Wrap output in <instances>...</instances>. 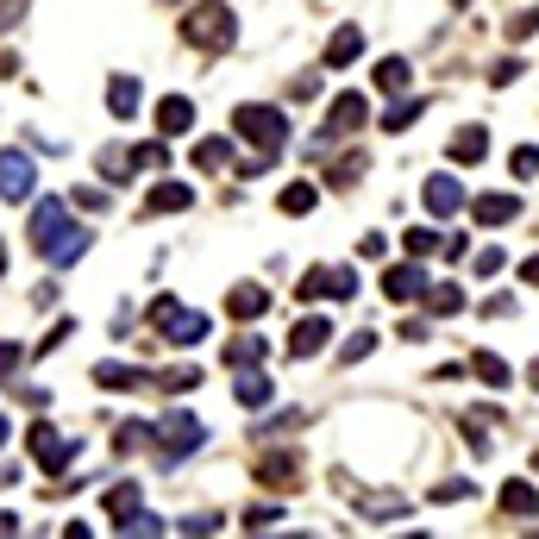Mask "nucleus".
Instances as JSON below:
<instances>
[{
	"label": "nucleus",
	"instance_id": "1",
	"mask_svg": "<svg viewBox=\"0 0 539 539\" xmlns=\"http://www.w3.org/2000/svg\"><path fill=\"white\" fill-rule=\"evenodd\" d=\"M88 245H95V232L76 226V214H69L63 195H38V201H32V251H38L51 270H69Z\"/></svg>",
	"mask_w": 539,
	"mask_h": 539
},
{
	"label": "nucleus",
	"instance_id": "2",
	"mask_svg": "<svg viewBox=\"0 0 539 539\" xmlns=\"http://www.w3.org/2000/svg\"><path fill=\"white\" fill-rule=\"evenodd\" d=\"M232 38H239V19L226 0H195L182 13V44H195V51H232Z\"/></svg>",
	"mask_w": 539,
	"mask_h": 539
},
{
	"label": "nucleus",
	"instance_id": "3",
	"mask_svg": "<svg viewBox=\"0 0 539 539\" xmlns=\"http://www.w3.org/2000/svg\"><path fill=\"white\" fill-rule=\"evenodd\" d=\"M232 132H239L245 145H257V151H283V145H289V113H283V107L251 101V107L232 113Z\"/></svg>",
	"mask_w": 539,
	"mask_h": 539
},
{
	"label": "nucleus",
	"instance_id": "4",
	"mask_svg": "<svg viewBox=\"0 0 539 539\" xmlns=\"http://www.w3.org/2000/svg\"><path fill=\"white\" fill-rule=\"evenodd\" d=\"M151 439H157L163 464H182L189 452H201V445H207V427H201L195 414H163L157 427H151Z\"/></svg>",
	"mask_w": 539,
	"mask_h": 539
},
{
	"label": "nucleus",
	"instance_id": "5",
	"mask_svg": "<svg viewBox=\"0 0 539 539\" xmlns=\"http://www.w3.org/2000/svg\"><path fill=\"white\" fill-rule=\"evenodd\" d=\"M32 458H38V471H51V477H63L69 471V458H76L82 452V439H63L57 427H51V420H32Z\"/></svg>",
	"mask_w": 539,
	"mask_h": 539
},
{
	"label": "nucleus",
	"instance_id": "6",
	"mask_svg": "<svg viewBox=\"0 0 539 539\" xmlns=\"http://www.w3.org/2000/svg\"><path fill=\"white\" fill-rule=\"evenodd\" d=\"M38 189V163L26 151H0V201H32Z\"/></svg>",
	"mask_w": 539,
	"mask_h": 539
},
{
	"label": "nucleus",
	"instance_id": "7",
	"mask_svg": "<svg viewBox=\"0 0 539 539\" xmlns=\"http://www.w3.org/2000/svg\"><path fill=\"white\" fill-rule=\"evenodd\" d=\"M189 207H195V189L170 176V182H157V189L138 201V220H170V214H189Z\"/></svg>",
	"mask_w": 539,
	"mask_h": 539
},
{
	"label": "nucleus",
	"instance_id": "8",
	"mask_svg": "<svg viewBox=\"0 0 539 539\" xmlns=\"http://www.w3.org/2000/svg\"><path fill=\"white\" fill-rule=\"evenodd\" d=\"M270 395H276V383H270L264 364H239L232 370V402L239 408H270Z\"/></svg>",
	"mask_w": 539,
	"mask_h": 539
},
{
	"label": "nucleus",
	"instance_id": "9",
	"mask_svg": "<svg viewBox=\"0 0 539 539\" xmlns=\"http://www.w3.org/2000/svg\"><path fill=\"white\" fill-rule=\"evenodd\" d=\"M364 120H370V101L364 95H339L333 107H326V132L320 138H351V132H364Z\"/></svg>",
	"mask_w": 539,
	"mask_h": 539
},
{
	"label": "nucleus",
	"instance_id": "10",
	"mask_svg": "<svg viewBox=\"0 0 539 539\" xmlns=\"http://www.w3.org/2000/svg\"><path fill=\"white\" fill-rule=\"evenodd\" d=\"M226 314L239 320V326L264 320V314H270V289H264V283H232V289H226Z\"/></svg>",
	"mask_w": 539,
	"mask_h": 539
},
{
	"label": "nucleus",
	"instance_id": "11",
	"mask_svg": "<svg viewBox=\"0 0 539 539\" xmlns=\"http://www.w3.org/2000/svg\"><path fill=\"white\" fill-rule=\"evenodd\" d=\"M420 201H427V214L433 220H445V214H458V207H464V189H458V176H427V182H420Z\"/></svg>",
	"mask_w": 539,
	"mask_h": 539
},
{
	"label": "nucleus",
	"instance_id": "12",
	"mask_svg": "<svg viewBox=\"0 0 539 539\" xmlns=\"http://www.w3.org/2000/svg\"><path fill=\"white\" fill-rule=\"evenodd\" d=\"M333 345V320L326 314H308V320H295V333H289V358H314V351Z\"/></svg>",
	"mask_w": 539,
	"mask_h": 539
},
{
	"label": "nucleus",
	"instance_id": "13",
	"mask_svg": "<svg viewBox=\"0 0 539 539\" xmlns=\"http://www.w3.org/2000/svg\"><path fill=\"white\" fill-rule=\"evenodd\" d=\"M383 295H389V301H420V295H427V264L414 257V264L383 270Z\"/></svg>",
	"mask_w": 539,
	"mask_h": 539
},
{
	"label": "nucleus",
	"instance_id": "14",
	"mask_svg": "<svg viewBox=\"0 0 539 539\" xmlns=\"http://www.w3.org/2000/svg\"><path fill=\"white\" fill-rule=\"evenodd\" d=\"M138 107H145L138 76H107V113H113V120H138Z\"/></svg>",
	"mask_w": 539,
	"mask_h": 539
},
{
	"label": "nucleus",
	"instance_id": "15",
	"mask_svg": "<svg viewBox=\"0 0 539 539\" xmlns=\"http://www.w3.org/2000/svg\"><path fill=\"white\" fill-rule=\"evenodd\" d=\"M257 483H264V489H295V483H301V458H295V452H264Z\"/></svg>",
	"mask_w": 539,
	"mask_h": 539
},
{
	"label": "nucleus",
	"instance_id": "16",
	"mask_svg": "<svg viewBox=\"0 0 539 539\" xmlns=\"http://www.w3.org/2000/svg\"><path fill=\"white\" fill-rule=\"evenodd\" d=\"M195 126V101L189 95H163L157 101V138H176V132H189Z\"/></svg>",
	"mask_w": 539,
	"mask_h": 539
},
{
	"label": "nucleus",
	"instance_id": "17",
	"mask_svg": "<svg viewBox=\"0 0 539 539\" xmlns=\"http://www.w3.org/2000/svg\"><path fill=\"white\" fill-rule=\"evenodd\" d=\"M496 508L514 514V521H527V514H539V489H533L527 477H508V483H502V496H496Z\"/></svg>",
	"mask_w": 539,
	"mask_h": 539
},
{
	"label": "nucleus",
	"instance_id": "18",
	"mask_svg": "<svg viewBox=\"0 0 539 539\" xmlns=\"http://www.w3.org/2000/svg\"><path fill=\"white\" fill-rule=\"evenodd\" d=\"M445 157L452 163H483L489 157V126H458L452 145H445Z\"/></svg>",
	"mask_w": 539,
	"mask_h": 539
},
{
	"label": "nucleus",
	"instance_id": "19",
	"mask_svg": "<svg viewBox=\"0 0 539 539\" xmlns=\"http://www.w3.org/2000/svg\"><path fill=\"white\" fill-rule=\"evenodd\" d=\"M207 326H214L207 314H195V308H176L170 320H163V333H170V345H201V339H207Z\"/></svg>",
	"mask_w": 539,
	"mask_h": 539
},
{
	"label": "nucleus",
	"instance_id": "20",
	"mask_svg": "<svg viewBox=\"0 0 539 539\" xmlns=\"http://www.w3.org/2000/svg\"><path fill=\"white\" fill-rule=\"evenodd\" d=\"M364 57V32L358 26H339L333 38H326V69H345V63H358Z\"/></svg>",
	"mask_w": 539,
	"mask_h": 539
},
{
	"label": "nucleus",
	"instance_id": "21",
	"mask_svg": "<svg viewBox=\"0 0 539 539\" xmlns=\"http://www.w3.org/2000/svg\"><path fill=\"white\" fill-rule=\"evenodd\" d=\"M514 214H521V201H514V195H477L471 201V220L477 226H508Z\"/></svg>",
	"mask_w": 539,
	"mask_h": 539
},
{
	"label": "nucleus",
	"instance_id": "22",
	"mask_svg": "<svg viewBox=\"0 0 539 539\" xmlns=\"http://www.w3.org/2000/svg\"><path fill=\"white\" fill-rule=\"evenodd\" d=\"M314 201H320V189H314V182H289V189H283V201H276V214L301 220V214H314Z\"/></svg>",
	"mask_w": 539,
	"mask_h": 539
},
{
	"label": "nucleus",
	"instance_id": "23",
	"mask_svg": "<svg viewBox=\"0 0 539 539\" xmlns=\"http://www.w3.org/2000/svg\"><path fill=\"white\" fill-rule=\"evenodd\" d=\"M408 82H414V69L402 57H383L377 63V88H383V95H408Z\"/></svg>",
	"mask_w": 539,
	"mask_h": 539
},
{
	"label": "nucleus",
	"instance_id": "24",
	"mask_svg": "<svg viewBox=\"0 0 539 539\" xmlns=\"http://www.w3.org/2000/svg\"><path fill=\"white\" fill-rule=\"evenodd\" d=\"M270 358V345L257 339V333H245V339H226V364L239 370V364H264Z\"/></svg>",
	"mask_w": 539,
	"mask_h": 539
},
{
	"label": "nucleus",
	"instance_id": "25",
	"mask_svg": "<svg viewBox=\"0 0 539 539\" xmlns=\"http://www.w3.org/2000/svg\"><path fill=\"white\" fill-rule=\"evenodd\" d=\"M420 113H427V101H414V95H402L395 107H383V132H408Z\"/></svg>",
	"mask_w": 539,
	"mask_h": 539
},
{
	"label": "nucleus",
	"instance_id": "26",
	"mask_svg": "<svg viewBox=\"0 0 539 539\" xmlns=\"http://www.w3.org/2000/svg\"><path fill=\"white\" fill-rule=\"evenodd\" d=\"M427 308L445 320V314H464V289L458 283H427Z\"/></svg>",
	"mask_w": 539,
	"mask_h": 539
},
{
	"label": "nucleus",
	"instance_id": "27",
	"mask_svg": "<svg viewBox=\"0 0 539 539\" xmlns=\"http://www.w3.org/2000/svg\"><path fill=\"white\" fill-rule=\"evenodd\" d=\"M195 163H201V170H226V163H239V157H232V138H201Z\"/></svg>",
	"mask_w": 539,
	"mask_h": 539
},
{
	"label": "nucleus",
	"instance_id": "28",
	"mask_svg": "<svg viewBox=\"0 0 539 539\" xmlns=\"http://www.w3.org/2000/svg\"><path fill=\"white\" fill-rule=\"evenodd\" d=\"M471 377L489 383V389H508V364L496 358V351H477V358H471Z\"/></svg>",
	"mask_w": 539,
	"mask_h": 539
},
{
	"label": "nucleus",
	"instance_id": "29",
	"mask_svg": "<svg viewBox=\"0 0 539 539\" xmlns=\"http://www.w3.org/2000/svg\"><path fill=\"white\" fill-rule=\"evenodd\" d=\"M95 383L101 389H138V383H145V370H132V364H95Z\"/></svg>",
	"mask_w": 539,
	"mask_h": 539
},
{
	"label": "nucleus",
	"instance_id": "30",
	"mask_svg": "<svg viewBox=\"0 0 539 539\" xmlns=\"http://www.w3.org/2000/svg\"><path fill=\"white\" fill-rule=\"evenodd\" d=\"M138 445H151V427H138V420H120V427H113V452L132 458Z\"/></svg>",
	"mask_w": 539,
	"mask_h": 539
},
{
	"label": "nucleus",
	"instance_id": "31",
	"mask_svg": "<svg viewBox=\"0 0 539 539\" xmlns=\"http://www.w3.org/2000/svg\"><path fill=\"white\" fill-rule=\"evenodd\" d=\"M126 157H132V170H163V163H170V145H163V138H145V145L126 151Z\"/></svg>",
	"mask_w": 539,
	"mask_h": 539
},
{
	"label": "nucleus",
	"instance_id": "32",
	"mask_svg": "<svg viewBox=\"0 0 539 539\" xmlns=\"http://www.w3.org/2000/svg\"><path fill=\"white\" fill-rule=\"evenodd\" d=\"M364 163H370L364 151H345V157H339V170H326V182H333V189H351V182L364 176Z\"/></svg>",
	"mask_w": 539,
	"mask_h": 539
},
{
	"label": "nucleus",
	"instance_id": "33",
	"mask_svg": "<svg viewBox=\"0 0 539 539\" xmlns=\"http://www.w3.org/2000/svg\"><path fill=\"white\" fill-rule=\"evenodd\" d=\"M132 508H138V483H113L107 489V514H113V521H126Z\"/></svg>",
	"mask_w": 539,
	"mask_h": 539
},
{
	"label": "nucleus",
	"instance_id": "34",
	"mask_svg": "<svg viewBox=\"0 0 539 539\" xmlns=\"http://www.w3.org/2000/svg\"><path fill=\"white\" fill-rule=\"evenodd\" d=\"M508 170H514V182H533V176H539V145H514Z\"/></svg>",
	"mask_w": 539,
	"mask_h": 539
},
{
	"label": "nucleus",
	"instance_id": "35",
	"mask_svg": "<svg viewBox=\"0 0 539 539\" xmlns=\"http://www.w3.org/2000/svg\"><path fill=\"white\" fill-rule=\"evenodd\" d=\"M402 245H408V257H433V251H439L445 239H439L433 226H408V239H402Z\"/></svg>",
	"mask_w": 539,
	"mask_h": 539
},
{
	"label": "nucleus",
	"instance_id": "36",
	"mask_svg": "<svg viewBox=\"0 0 539 539\" xmlns=\"http://www.w3.org/2000/svg\"><path fill=\"white\" fill-rule=\"evenodd\" d=\"M370 351H377V333H351V339L339 345V364H364Z\"/></svg>",
	"mask_w": 539,
	"mask_h": 539
},
{
	"label": "nucleus",
	"instance_id": "37",
	"mask_svg": "<svg viewBox=\"0 0 539 539\" xmlns=\"http://www.w3.org/2000/svg\"><path fill=\"white\" fill-rule=\"evenodd\" d=\"M276 521H283V508H276V502H257V508L245 514V533H270Z\"/></svg>",
	"mask_w": 539,
	"mask_h": 539
},
{
	"label": "nucleus",
	"instance_id": "38",
	"mask_svg": "<svg viewBox=\"0 0 539 539\" xmlns=\"http://www.w3.org/2000/svg\"><path fill=\"white\" fill-rule=\"evenodd\" d=\"M471 270H477V276H483V283H489V276H502V270H508V257H502L496 245H483V251L471 257Z\"/></svg>",
	"mask_w": 539,
	"mask_h": 539
},
{
	"label": "nucleus",
	"instance_id": "39",
	"mask_svg": "<svg viewBox=\"0 0 539 539\" xmlns=\"http://www.w3.org/2000/svg\"><path fill=\"white\" fill-rule=\"evenodd\" d=\"M132 176V157L126 151H101V182H126Z\"/></svg>",
	"mask_w": 539,
	"mask_h": 539
},
{
	"label": "nucleus",
	"instance_id": "40",
	"mask_svg": "<svg viewBox=\"0 0 539 539\" xmlns=\"http://www.w3.org/2000/svg\"><path fill=\"white\" fill-rule=\"evenodd\" d=\"M402 514H408V508L395 502V496H383V502H364V521H377V527H383V521H402Z\"/></svg>",
	"mask_w": 539,
	"mask_h": 539
},
{
	"label": "nucleus",
	"instance_id": "41",
	"mask_svg": "<svg viewBox=\"0 0 539 539\" xmlns=\"http://www.w3.org/2000/svg\"><path fill=\"white\" fill-rule=\"evenodd\" d=\"M326 295H333V301H351V295H358V276H351V270L339 264L333 276H326Z\"/></svg>",
	"mask_w": 539,
	"mask_h": 539
},
{
	"label": "nucleus",
	"instance_id": "42",
	"mask_svg": "<svg viewBox=\"0 0 539 539\" xmlns=\"http://www.w3.org/2000/svg\"><path fill=\"white\" fill-rule=\"evenodd\" d=\"M26 13H32V0H0V38H7V32H13Z\"/></svg>",
	"mask_w": 539,
	"mask_h": 539
},
{
	"label": "nucleus",
	"instance_id": "43",
	"mask_svg": "<svg viewBox=\"0 0 539 539\" xmlns=\"http://www.w3.org/2000/svg\"><path fill=\"white\" fill-rule=\"evenodd\" d=\"M69 207H88V214H95V207H107V189H95V182H76V195H69Z\"/></svg>",
	"mask_w": 539,
	"mask_h": 539
},
{
	"label": "nucleus",
	"instance_id": "44",
	"mask_svg": "<svg viewBox=\"0 0 539 539\" xmlns=\"http://www.w3.org/2000/svg\"><path fill=\"white\" fill-rule=\"evenodd\" d=\"M19 364H26V351L7 339V345H0V383H13V377H19Z\"/></svg>",
	"mask_w": 539,
	"mask_h": 539
},
{
	"label": "nucleus",
	"instance_id": "45",
	"mask_svg": "<svg viewBox=\"0 0 539 539\" xmlns=\"http://www.w3.org/2000/svg\"><path fill=\"white\" fill-rule=\"evenodd\" d=\"M326 276H333V270H320V264H314L308 276H301V289H295V295H301V301H320V295H326Z\"/></svg>",
	"mask_w": 539,
	"mask_h": 539
},
{
	"label": "nucleus",
	"instance_id": "46",
	"mask_svg": "<svg viewBox=\"0 0 539 539\" xmlns=\"http://www.w3.org/2000/svg\"><path fill=\"white\" fill-rule=\"evenodd\" d=\"M464 439H471V452H489V445H496V439H489V427H483L477 414H464Z\"/></svg>",
	"mask_w": 539,
	"mask_h": 539
},
{
	"label": "nucleus",
	"instance_id": "47",
	"mask_svg": "<svg viewBox=\"0 0 539 539\" xmlns=\"http://www.w3.org/2000/svg\"><path fill=\"white\" fill-rule=\"evenodd\" d=\"M226 521L220 514H189V521H176V533H220Z\"/></svg>",
	"mask_w": 539,
	"mask_h": 539
},
{
	"label": "nucleus",
	"instance_id": "48",
	"mask_svg": "<svg viewBox=\"0 0 539 539\" xmlns=\"http://www.w3.org/2000/svg\"><path fill=\"white\" fill-rule=\"evenodd\" d=\"M464 496H471V483H464V477H445V483L433 489V502H464Z\"/></svg>",
	"mask_w": 539,
	"mask_h": 539
},
{
	"label": "nucleus",
	"instance_id": "49",
	"mask_svg": "<svg viewBox=\"0 0 539 539\" xmlns=\"http://www.w3.org/2000/svg\"><path fill=\"white\" fill-rule=\"evenodd\" d=\"M489 82H496V88H508V82H521V57H502L496 69H489Z\"/></svg>",
	"mask_w": 539,
	"mask_h": 539
},
{
	"label": "nucleus",
	"instance_id": "50",
	"mask_svg": "<svg viewBox=\"0 0 539 539\" xmlns=\"http://www.w3.org/2000/svg\"><path fill=\"white\" fill-rule=\"evenodd\" d=\"M533 32H539V7H533V13H514V19H508V38H533Z\"/></svg>",
	"mask_w": 539,
	"mask_h": 539
},
{
	"label": "nucleus",
	"instance_id": "51",
	"mask_svg": "<svg viewBox=\"0 0 539 539\" xmlns=\"http://www.w3.org/2000/svg\"><path fill=\"white\" fill-rule=\"evenodd\" d=\"M483 314H489V320H508V314H514V301H508V295H489V301H483Z\"/></svg>",
	"mask_w": 539,
	"mask_h": 539
},
{
	"label": "nucleus",
	"instance_id": "52",
	"mask_svg": "<svg viewBox=\"0 0 539 539\" xmlns=\"http://www.w3.org/2000/svg\"><path fill=\"white\" fill-rule=\"evenodd\" d=\"M176 308H182V301H176V295H157V301H151V320H157V326H163V320H170V314H176Z\"/></svg>",
	"mask_w": 539,
	"mask_h": 539
},
{
	"label": "nucleus",
	"instance_id": "53",
	"mask_svg": "<svg viewBox=\"0 0 539 539\" xmlns=\"http://www.w3.org/2000/svg\"><path fill=\"white\" fill-rule=\"evenodd\" d=\"M358 251H364V257H383V251H389V239H383V232H364Z\"/></svg>",
	"mask_w": 539,
	"mask_h": 539
},
{
	"label": "nucleus",
	"instance_id": "54",
	"mask_svg": "<svg viewBox=\"0 0 539 539\" xmlns=\"http://www.w3.org/2000/svg\"><path fill=\"white\" fill-rule=\"evenodd\" d=\"M163 383H170V389H195V383H201V370H170Z\"/></svg>",
	"mask_w": 539,
	"mask_h": 539
},
{
	"label": "nucleus",
	"instance_id": "55",
	"mask_svg": "<svg viewBox=\"0 0 539 539\" xmlns=\"http://www.w3.org/2000/svg\"><path fill=\"white\" fill-rule=\"evenodd\" d=\"M521 283H527V289H539V251H533L527 264H521Z\"/></svg>",
	"mask_w": 539,
	"mask_h": 539
},
{
	"label": "nucleus",
	"instance_id": "56",
	"mask_svg": "<svg viewBox=\"0 0 539 539\" xmlns=\"http://www.w3.org/2000/svg\"><path fill=\"white\" fill-rule=\"evenodd\" d=\"M0 533H19V514H7V508H0Z\"/></svg>",
	"mask_w": 539,
	"mask_h": 539
},
{
	"label": "nucleus",
	"instance_id": "57",
	"mask_svg": "<svg viewBox=\"0 0 539 539\" xmlns=\"http://www.w3.org/2000/svg\"><path fill=\"white\" fill-rule=\"evenodd\" d=\"M527 383H533V389H539V358H533V370H527Z\"/></svg>",
	"mask_w": 539,
	"mask_h": 539
},
{
	"label": "nucleus",
	"instance_id": "58",
	"mask_svg": "<svg viewBox=\"0 0 539 539\" xmlns=\"http://www.w3.org/2000/svg\"><path fill=\"white\" fill-rule=\"evenodd\" d=\"M0 276H7V245H0Z\"/></svg>",
	"mask_w": 539,
	"mask_h": 539
},
{
	"label": "nucleus",
	"instance_id": "59",
	"mask_svg": "<svg viewBox=\"0 0 539 539\" xmlns=\"http://www.w3.org/2000/svg\"><path fill=\"white\" fill-rule=\"evenodd\" d=\"M7 433H13V427H7V420H0V445H7Z\"/></svg>",
	"mask_w": 539,
	"mask_h": 539
},
{
	"label": "nucleus",
	"instance_id": "60",
	"mask_svg": "<svg viewBox=\"0 0 539 539\" xmlns=\"http://www.w3.org/2000/svg\"><path fill=\"white\" fill-rule=\"evenodd\" d=\"M452 7H464V0H452Z\"/></svg>",
	"mask_w": 539,
	"mask_h": 539
}]
</instances>
